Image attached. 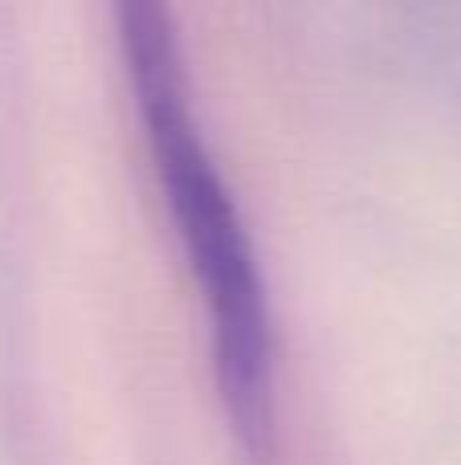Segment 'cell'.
<instances>
[{"instance_id":"cell-1","label":"cell","mask_w":461,"mask_h":465,"mask_svg":"<svg viewBox=\"0 0 461 465\" xmlns=\"http://www.w3.org/2000/svg\"><path fill=\"white\" fill-rule=\"evenodd\" d=\"M111 8L155 180L209 311L212 376L229 433L250 465H270L278 458V343L261 262L192 119L172 5L111 0Z\"/></svg>"}]
</instances>
